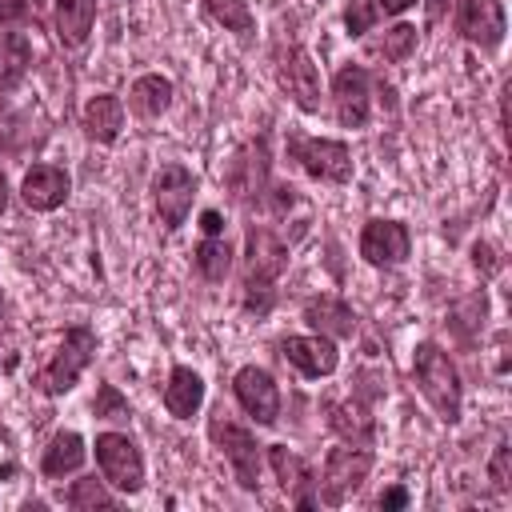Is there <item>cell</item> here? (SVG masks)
Wrapping results in <instances>:
<instances>
[{"mask_svg":"<svg viewBox=\"0 0 512 512\" xmlns=\"http://www.w3.org/2000/svg\"><path fill=\"white\" fill-rule=\"evenodd\" d=\"M412 372H416V384L424 392V400L440 412V420H460V372L456 364L448 360V352L432 340H424L416 348V360H412Z\"/></svg>","mask_w":512,"mask_h":512,"instance_id":"1","label":"cell"},{"mask_svg":"<svg viewBox=\"0 0 512 512\" xmlns=\"http://www.w3.org/2000/svg\"><path fill=\"white\" fill-rule=\"evenodd\" d=\"M92 352H96L92 328H68L64 340H60V348H56V356H52V360L40 368V376H36L40 392H44V396H64V392H72L76 380H80V372L92 364Z\"/></svg>","mask_w":512,"mask_h":512,"instance_id":"2","label":"cell"},{"mask_svg":"<svg viewBox=\"0 0 512 512\" xmlns=\"http://www.w3.org/2000/svg\"><path fill=\"white\" fill-rule=\"evenodd\" d=\"M292 160L324 184H348L352 180V152L344 140H324V136H288Z\"/></svg>","mask_w":512,"mask_h":512,"instance_id":"3","label":"cell"},{"mask_svg":"<svg viewBox=\"0 0 512 512\" xmlns=\"http://www.w3.org/2000/svg\"><path fill=\"white\" fill-rule=\"evenodd\" d=\"M224 184H228L236 204H244V208L264 204L268 184H272L268 180V148H264V140H248V144H240L232 152V160L224 168Z\"/></svg>","mask_w":512,"mask_h":512,"instance_id":"4","label":"cell"},{"mask_svg":"<svg viewBox=\"0 0 512 512\" xmlns=\"http://www.w3.org/2000/svg\"><path fill=\"white\" fill-rule=\"evenodd\" d=\"M96 464H100V476L116 488V492H140L144 488V456L140 448L120 436V432H104L96 436Z\"/></svg>","mask_w":512,"mask_h":512,"instance_id":"5","label":"cell"},{"mask_svg":"<svg viewBox=\"0 0 512 512\" xmlns=\"http://www.w3.org/2000/svg\"><path fill=\"white\" fill-rule=\"evenodd\" d=\"M152 200H156V216L168 232H176L196 200V176L184 164H160L152 176Z\"/></svg>","mask_w":512,"mask_h":512,"instance_id":"6","label":"cell"},{"mask_svg":"<svg viewBox=\"0 0 512 512\" xmlns=\"http://www.w3.org/2000/svg\"><path fill=\"white\" fill-rule=\"evenodd\" d=\"M208 436H212V440L220 444V452L228 456V464H232L240 488L252 492V488L260 484V444H256V436H252L248 428L224 420V412H216V416L208 420Z\"/></svg>","mask_w":512,"mask_h":512,"instance_id":"7","label":"cell"},{"mask_svg":"<svg viewBox=\"0 0 512 512\" xmlns=\"http://www.w3.org/2000/svg\"><path fill=\"white\" fill-rule=\"evenodd\" d=\"M332 104H336V120L344 128H364L368 112H372V76L360 64H344L332 76Z\"/></svg>","mask_w":512,"mask_h":512,"instance_id":"8","label":"cell"},{"mask_svg":"<svg viewBox=\"0 0 512 512\" xmlns=\"http://www.w3.org/2000/svg\"><path fill=\"white\" fill-rule=\"evenodd\" d=\"M372 472V452L360 448H332L324 460V504H344Z\"/></svg>","mask_w":512,"mask_h":512,"instance_id":"9","label":"cell"},{"mask_svg":"<svg viewBox=\"0 0 512 512\" xmlns=\"http://www.w3.org/2000/svg\"><path fill=\"white\" fill-rule=\"evenodd\" d=\"M232 392H236L240 408H244L256 424H276V416H280V388H276L272 372H264V368L248 364V368H240V372H236Z\"/></svg>","mask_w":512,"mask_h":512,"instance_id":"10","label":"cell"},{"mask_svg":"<svg viewBox=\"0 0 512 512\" xmlns=\"http://www.w3.org/2000/svg\"><path fill=\"white\" fill-rule=\"evenodd\" d=\"M412 252V236L400 220H368L360 232V256L376 268H392L404 264Z\"/></svg>","mask_w":512,"mask_h":512,"instance_id":"11","label":"cell"},{"mask_svg":"<svg viewBox=\"0 0 512 512\" xmlns=\"http://www.w3.org/2000/svg\"><path fill=\"white\" fill-rule=\"evenodd\" d=\"M456 28L476 48H496L504 40V4L500 0H456Z\"/></svg>","mask_w":512,"mask_h":512,"instance_id":"12","label":"cell"},{"mask_svg":"<svg viewBox=\"0 0 512 512\" xmlns=\"http://www.w3.org/2000/svg\"><path fill=\"white\" fill-rule=\"evenodd\" d=\"M280 356L292 368H300L304 376H332L336 364H340V352H336L332 336H320V332L316 336H288L280 344Z\"/></svg>","mask_w":512,"mask_h":512,"instance_id":"13","label":"cell"},{"mask_svg":"<svg viewBox=\"0 0 512 512\" xmlns=\"http://www.w3.org/2000/svg\"><path fill=\"white\" fill-rule=\"evenodd\" d=\"M280 84L304 112H320V72L304 48H288V56L280 60Z\"/></svg>","mask_w":512,"mask_h":512,"instance_id":"14","label":"cell"},{"mask_svg":"<svg viewBox=\"0 0 512 512\" xmlns=\"http://www.w3.org/2000/svg\"><path fill=\"white\" fill-rule=\"evenodd\" d=\"M68 172L64 168H56V164H36V168H28L24 172V180H20V196H24V204L32 208V212H52V208H60L64 200H68Z\"/></svg>","mask_w":512,"mask_h":512,"instance_id":"15","label":"cell"},{"mask_svg":"<svg viewBox=\"0 0 512 512\" xmlns=\"http://www.w3.org/2000/svg\"><path fill=\"white\" fill-rule=\"evenodd\" d=\"M288 268V248L272 228H248V280L276 284V276Z\"/></svg>","mask_w":512,"mask_h":512,"instance_id":"16","label":"cell"},{"mask_svg":"<svg viewBox=\"0 0 512 512\" xmlns=\"http://www.w3.org/2000/svg\"><path fill=\"white\" fill-rule=\"evenodd\" d=\"M268 464H272V472H276L280 488H284L300 508H312V496H308L312 468H308L292 448H284V444H272V448H268Z\"/></svg>","mask_w":512,"mask_h":512,"instance_id":"17","label":"cell"},{"mask_svg":"<svg viewBox=\"0 0 512 512\" xmlns=\"http://www.w3.org/2000/svg\"><path fill=\"white\" fill-rule=\"evenodd\" d=\"M200 404H204V380L192 368L176 364L172 376H168V384H164V408L176 420H192L200 412Z\"/></svg>","mask_w":512,"mask_h":512,"instance_id":"18","label":"cell"},{"mask_svg":"<svg viewBox=\"0 0 512 512\" xmlns=\"http://www.w3.org/2000/svg\"><path fill=\"white\" fill-rule=\"evenodd\" d=\"M120 128H124V104H120V96L100 92V96H92L84 104V132L96 144H112L120 136Z\"/></svg>","mask_w":512,"mask_h":512,"instance_id":"19","label":"cell"},{"mask_svg":"<svg viewBox=\"0 0 512 512\" xmlns=\"http://www.w3.org/2000/svg\"><path fill=\"white\" fill-rule=\"evenodd\" d=\"M304 320L320 332V336H352L356 332V312L336 300V296H316L304 304Z\"/></svg>","mask_w":512,"mask_h":512,"instance_id":"20","label":"cell"},{"mask_svg":"<svg viewBox=\"0 0 512 512\" xmlns=\"http://www.w3.org/2000/svg\"><path fill=\"white\" fill-rule=\"evenodd\" d=\"M96 24V0H56V36L64 48H80Z\"/></svg>","mask_w":512,"mask_h":512,"instance_id":"21","label":"cell"},{"mask_svg":"<svg viewBox=\"0 0 512 512\" xmlns=\"http://www.w3.org/2000/svg\"><path fill=\"white\" fill-rule=\"evenodd\" d=\"M128 104H132L136 116L156 120V116L168 112V104H172V80L160 76V72L136 76V80H132V92H128Z\"/></svg>","mask_w":512,"mask_h":512,"instance_id":"22","label":"cell"},{"mask_svg":"<svg viewBox=\"0 0 512 512\" xmlns=\"http://www.w3.org/2000/svg\"><path fill=\"white\" fill-rule=\"evenodd\" d=\"M88 448H84V436L80 432H56L52 444L44 448V460H40V472L44 476H64V472H76L84 464Z\"/></svg>","mask_w":512,"mask_h":512,"instance_id":"23","label":"cell"},{"mask_svg":"<svg viewBox=\"0 0 512 512\" xmlns=\"http://www.w3.org/2000/svg\"><path fill=\"white\" fill-rule=\"evenodd\" d=\"M32 64V48L20 32H0V88H12Z\"/></svg>","mask_w":512,"mask_h":512,"instance_id":"24","label":"cell"},{"mask_svg":"<svg viewBox=\"0 0 512 512\" xmlns=\"http://www.w3.org/2000/svg\"><path fill=\"white\" fill-rule=\"evenodd\" d=\"M228 268H232V248H228V240H224V236H204V240L196 244V272H200L208 284H220V280L228 276Z\"/></svg>","mask_w":512,"mask_h":512,"instance_id":"25","label":"cell"},{"mask_svg":"<svg viewBox=\"0 0 512 512\" xmlns=\"http://www.w3.org/2000/svg\"><path fill=\"white\" fill-rule=\"evenodd\" d=\"M328 420H332V428L344 436V440H352V444H368L372 440V416L360 408V404H328Z\"/></svg>","mask_w":512,"mask_h":512,"instance_id":"26","label":"cell"},{"mask_svg":"<svg viewBox=\"0 0 512 512\" xmlns=\"http://www.w3.org/2000/svg\"><path fill=\"white\" fill-rule=\"evenodd\" d=\"M204 8H208V16H212L216 24H224L228 32L248 36V32L256 28V16H252L248 0H204Z\"/></svg>","mask_w":512,"mask_h":512,"instance_id":"27","label":"cell"},{"mask_svg":"<svg viewBox=\"0 0 512 512\" xmlns=\"http://www.w3.org/2000/svg\"><path fill=\"white\" fill-rule=\"evenodd\" d=\"M68 504H72V508H112L116 500H112V492L104 488V480L84 476V480H76V484L68 488Z\"/></svg>","mask_w":512,"mask_h":512,"instance_id":"28","label":"cell"},{"mask_svg":"<svg viewBox=\"0 0 512 512\" xmlns=\"http://www.w3.org/2000/svg\"><path fill=\"white\" fill-rule=\"evenodd\" d=\"M412 52H416V28L412 24H392L384 32V40L376 44V56H384V60H404Z\"/></svg>","mask_w":512,"mask_h":512,"instance_id":"29","label":"cell"},{"mask_svg":"<svg viewBox=\"0 0 512 512\" xmlns=\"http://www.w3.org/2000/svg\"><path fill=\"white\" fill-rule=\"evenodd\" d=\"M92 412L100 420H128V400L120 396L116 384H100L96 388V400H92Z\"/></svg>","mask_w":512,"mask_h":512,"instance_id":"30","label":"cell"},{"mask_svg":"<svg viewBox=\"0 0 512 512\" xmlns=\"http://www.w3.org/2000/svg\"><path fill=\"white\" fill-rule=\"evenodd\" d=\"M376 4L372 0H352L348 4V12H344V28H348V36H364L372 24H376Z\"/></svg>","mask_w":512,"mask_h":512,"instance_id":"31","label":"cell"},{"mask_svg":"<svg viewBox=\"0 0 512 512\" xmlns=\"http://www.w3.org/2000/svg\"><path fill=\"white\" fill-rule=\"evenodd\" d=\"M508 456H512V448H508V444H500V448L492 452L488 476H492V484H496V488H508Z\"/></svg>","mask_w":512,"mask_h":512,"instance_id":"32","label":"cell"},{"mask_svg":"<svg viewBox=\"0 0 512 512\" xmlns=\"http://www.w3.org/2000/svg\"><path fill=\"white\" fill-rule=\"evenodd\" d=\"M472 264H476L480 272H496V268H500V260H496L492 244H472Z\"/></svg>","mask_w":512,"mask_h":512,"instance_id":"33","label":"cell"},{"mask_svg":"<svg viewBox=\"0 0 512 512\" xmlns=\"http://www.w3.org/2000/svg\"><path fill=\"white\" fill-rule=\"evenodd\" d=\"M28 16V0H0V24H16Z\"/></svg>","mask_w":512,"mask_h":512,"instance_id":"34","label":"cell"},{"mask_svg":"<svg viewBox=\"0 0 512 512\" xmlns=\"http://www.w3.org/2000/svg\"><path fill=\"white\" fill-rule=\"evenodd\" d=\"M452 8H456V0H424V16H428V24H440Z\"/></svg>","mask_w":512,"mask_h":512,"instance_id":"35","label":"cell"},{"mask_svg":"<svg viewBox=\"0 0 512 512\" xmlns=\"http://www.w3.org/2000/svg\"><path fill=\"white\" fill-rule=\"evenodd\" d=\"M372 4H376L380 16H400V12H408L416 0H372Z\"/></svg>","mask_w":512,"mask_h":512,"instance_id":"36","label":"cell"},{"mask_svg":"<svg viewBox=\"0 0 512 512\" xmlns=\"http://www.w3.org/2000/svg\"><path fill=\"white\" fill-rule=\"evenodd\" d=\"M408 504V492L404 488H388V492H380V508H404Z\"/></svg>","mask_w":512,"mask_h":512,"instance_id":"37","label":"cell"},{"mask_svg":"<svg viewBox=\"0 0 512 512\" xmlns=\"http://www.w3.org/2000/svg\"><path fill=\"white\" fill-rule=\"evenodd\" d=\"M200 228H204V236H220V232H224V224H220V212H212V208H208V212L200 216Z\"/></svg>","mask_w":512,"mask_h":512,"instance_id":"38","label":"cell"},{"mask_svg":"<svg viewBox=\"0 0 512 512\" xmlns=\"http://www.w3.org/2000/svg\"><path fill=\"white\" fill-rule=\"evenodd\" d=\"M8 208V184H4V172H0V212Z\"/></svg>","mask_w":512,"mask_h":512,"instance_id":"39","label":"cell"}]
</instances>
